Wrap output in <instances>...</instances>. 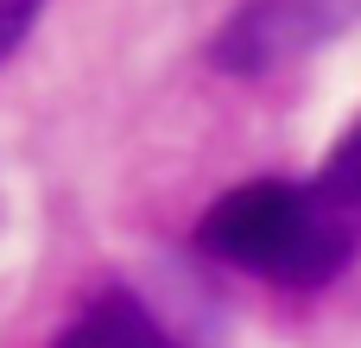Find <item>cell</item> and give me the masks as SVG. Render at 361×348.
Segmentation results:
<instances>
[{
  "label": "cell",
  "instance_id": "5",
  "mask_svg": "<svg viewBox=\"0 0 361 348\" xmlns=\"http://www.w3.org/2000/svg\"><path fill=\"white\" fill-rule=\"evenodd\" d=\"M38 6H44V0H0V63L25 44V32H32Z\"/></svg>",
  "mask_w": 361,
  "mask_h": 348
},
{
  "label": "cell",
  "instance_id": "2",
  "mask_svg": "<svg viewBox=\"0 0 361 348\" xmlns=\"http://www.w3.org/2000/svg\"><path fill=\"white\" fill-rule=\"evenodd\" d=\"M355 19L361 0H247L216 38V63L235 76H267V70L330 44Z\"/></svg>",
  "mask_w": 361,
  "mask_h": 348
},
{
  "label": "cell",
  "instance_id": "1",
  "mask_svg": "<svg viewBox=\"0 0 361 348\" xmlns=\"http://www.w3.org/2000/svg\"><path fill=\"white\" fill-rule=\"evenodd\" d=\"M197 241L222 266L260 273L273 285H324L361 254V216L330 203L317 178L311 184L260 178V184L228 190L197 222Z\"/></svg>",
  "mask_w": 361,
  "mask_h": 348
},
{
  "label": "cell",
  "instance_id": "3",
  "mask_svg": "<svg viewBox=\"0 0 361 348\" xmlns=\"http://www.w3.org/2000/svg\"><path fill=\"white\" fill-rule=\"evenodd\" d=\"M51 348H184L133 292H102Z\"/></svg>",
  "mask_w": 361,
  "mask_h": 348
},
{
  "label": "cell",
  "instance_id": "4",
  "mask_svg": "<svg viewBox=\"0 0 361 348\" xmlns=\"http://www.w3.org/2000/svg\"><path fill=\"white\" fill-rule=\"evenodd\" d=\"M317 190H324L330 203H343L349 216H361V120L343 133V146H336L330 165L317 171Z\"/></svg>",
  "mask_w": 361,
  "mask_h": 348
}]
</instances>
